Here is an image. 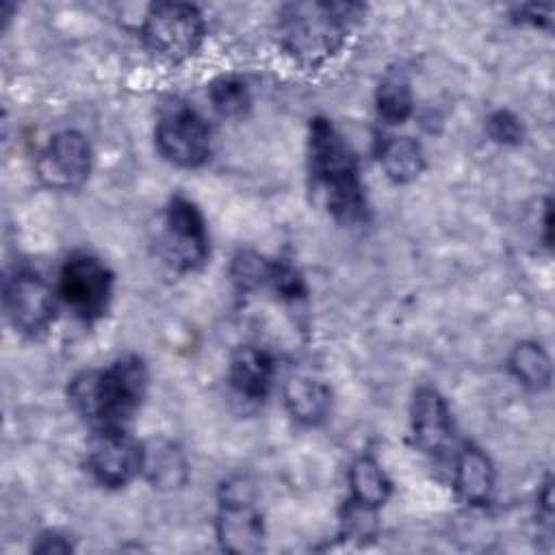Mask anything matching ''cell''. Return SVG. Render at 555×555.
Here are the masks:
<instances>
[{
    "instance_id": "6da1fadb",
    "label": "cell",
    "mask_w": 555,
    "mask_h": 555,
    "mask_svg": "<svg viewBox=\"0 0 555 555\" xmlns=\"http://www.w3.org/2000/svg\"><path fill=\"white\" fill-rule=\"evenodd\" d=\"M147 392V369L139 356H121L106 369H89L67 384V401L95 431L126 429Z\"/></svg>"
},
{
    "instance_id": "7a4b0ae2",
    "label": "cell",
    "mask_w": 555,
    "mask_h": 555,
    "mask_svg": "<svg viewBox=\"0 0 555 555\" xmlns=\"http://www.w3.org/2000/svg\"><path fill=\"white\" fill-rule=\"evenodd\" d=\"M358 2H312L288 4L278 24L282 48L301 65L319 67L336 56L358 17L364 15Z\"/></svg>"
},
{
    "instance_id": "3957f363",
    "label": "cell",
    "mask_w": 555,
    "mask_h": 555,
    "mask_svg": "<svg viewBox=\"0 0 555 555\" xmlns=\"http://www.w3.org/2000/svg\"><path fill=\"white\" fill-rule=\"evenodd\" d=\"M310 169L323 186L330 212L343 223L366 219V197L358 171V158L345 137L325 117L310 124Z\"/></svg>"
},
{
    "instance_id": "277c9868",
    "label": "cell",
    "mask_w": 555,
    "mask_h": 555,
    "mask_svg": "<svg viewBox=\"0 0 555 555\" xmlns=\"http://www.w3.org/2000/svg\"><path fill=\"white\" fill-rule=\"evenodd\" d=\"M139 35L150 52L171 63H180L202 48L206 22L195 4L156 2L147 9Z\"/></svg>"
},
{
    "instance_id": "5b68a950",
    "label": "cell",
    "mask_w": 555,
    "mask_h": 555,
    "mask_svg": "<svg viewBox=\"0 0 555 555\" xmlns=\"http://www.w3.org/2000/svg\"><path fill=\"white\" fill-rule=\"evenodd\" d=\"M115 275L93 254H72L59 273V299L82 321L91 323L106 314L113 299Z\"/></svg>"
},
{
    "instance_id": "8992f818",
    "label": "cell",
    "mask_w": 555,
    "mask_h": 555,
    "mask_svg": "<svg viewBox=\"0 0 555 555\" xmlns=\"http://www.w3.org/2000/svg\"><path fill=\"white\" fill-rule=\"evenodd\" d=\"M163 228V256L180 273L197 271L206 264L210 254L208 230L199 208L182 197L173 195L165 208Z\"/></svg>"
},
{
    "instance_id": "52a82bcc",
    "label": "cell",
    "mask_w": 555,
    "mask_h": 555,
    "mask_svg": "<svg viewBox=\"0 0 555 555\" xmlns=\"http://www.w3.org/2000/svg\"><path fill=\"white\" fill-rule=\"evenodd\" d=\"M217 538L230 553H258L262 548V518L254 505L251 483L243 477L221 486Z\"/></svg>"
},
{
    "instance_id": "ba28073f",
    "label": "cell",
    "mask_w": 555,
    "mask_h": 555,
    "mask_svg": "<svg viewBox=\"0 0 555 555\" xmlns=\"http://www.w3.org/2000/svg\"><path fill=\"white\" fill-rule=\"evenodd\" d=\"M56 291L35 271L20 269L4 282L2 306L9 323L26 334H43L56 314Z\"/></svg>"
},
{
    "instance_id": "9c48e42d",
    "label": "cell",
    "mask_w": 555,
    "mask_h": 555,
    "mask_svg": "<svg viewBox=\"0 0 555 555\" xmlns=\"http://www.w3.org/2000/svg\"><path fill=\"white\" fill-rule=\"evenodd\" d=\"M154 141L158 154L176 167L195 169L210 156V126L189 106L165 115L154 130Z\"/></svg>"
},
{
    "instance_id": "30bf717a",
    "label": "cell",
    "mask_w": 555,
    "mask_h": 555,
    "mask_svg": "<svg viewBox=\"0 0 555 555\" xmlns=\"http://www.w3.org/2000/svg\"><path fill=\"white\" fill-rule=\"evenodd\" d=\"M93 152L87 137L78 130H61L50 137L37 158V178L59 191H72L87 182Z\"/></svg>"
},
{
    "instance_id": "8fae6325",
    "label": "cell",
    "mask_w": 555,
    "mask_h": 555,
    "mask_svg": "<svg viewBox=\"0 0 555 555\" xmlns=\"http://www.w3.org/2000/svg\"><path fill=\"white\" fill-rule=\"evenodd\" d=\"M87 468L100 486L121 488L141 475V444L126 429L95 431L87 453Z\"/></svg>"
},
{
    "instance_id": "7c38bea8",
    "label": "cell",
    "mask_w": 555,
    "mask_h": 555,
    "mask_svg": "<svg viewBox=\"0 0 555 555\" xmlns=\"http://www.w3.org/2000/svg\"><path fill=\"white\" fill-rule=\"evenodd\" d=\"M410 427L414 444L431 457H442L453 449V425L442 395L431 386L414 392L410 410Z\"/></svg>"
},
{
    "instance_id": "4fadbf2b",
    "label": "cell",
    "mask_w": 555,
    "mask_h": 555,
    "mask_svg": "<svg viewBox=\"0 0 555 555\" xmlns=\"http://www.w3.org/2000/svg\"><path fill=\"white\" fill-rule=\"evenodd\" d=\"M273 377H275V360L269 351L254 345H243L234 351L230 360L228 379L241 397L249 401L264 399L271 390Z\"/></svg>"
},
{
    "instance_id": "5bb4252c",
    "label": "cell",
    "mask_w": 555,
    "mask_h": 555,
    "mask_svg": "<svg viewBox=\"0 0 555 555\" xmlns=\"http://www.w3.org/2000/svg\"><path fill=\"white\" fill-rule=\"evenodd\" d=\"M453 488L457 496L468 505H486L494 490V468L488 455L464 444L453 455Z\"/></svg>"
},
{
    "instance_id": "9a60e30c",
    "label": "cell",
    "mask_w": 555,
    "mask_h": 555,
    "mask_svg": "<svg viewBox=\"0 0 555 555\" xmlns=\"http://www.w3.org/2000/svg\"><path fill=\"white\" fill-rule=\"evenodd\" d=\"M284 405L293 421L304 427H317L330 416V388L308 375H295L284 384Z\"/></svg>"
},
{
    "instance_id": "2e32d148",
    "label": "cell",
    "mask_w": 555,
    "mask_h": 555,
    "mask_svg": "<svg viewBox=\"0 0 555 555\" xmlns=\"http://www.w3.org/2000/svg\"><path fill=\"white\" fill-rule=\"evenodd\" d=\"M377 160L384 173L397 184L416 180L425 169V152L421 143L408 134H390L379 139Z\"/></svg>"
},
{
    "instance_id": "e0dca14e",
    "label": "cell",
    "mask_w": 555,
    "mask_h": 555,
    "mask_svg": "<svg viewBox=\"0 0 555 555\" xmlns=\"http://www.w3.org/2000/svg\"><path fill=\"white\" fill-rule=\"evenodd\" d=\"M141 475L154 488H178L186 477V462L169 440H150L141 444Z\"/></svg>"
},
{
    "instance_id": "ac0fdd59",
    "label": "cell",
    "mask_w": 555,
    "mask_h": 555,
    "mask_svg": "<svg viewBox=\"0 0 555 555\" xmlns=\"http://www.w3.org/2000/svg\"><path fill=\"white\" fill-rule=\"evenodd\" d=\"M349 490L353 501L369 505V507H382L390 494H392V481L386 477L382 466L371 455H360L349 466Z\"/></svg>"
},
{
    "instance_id": "d6986e66",
    "label": "cell",
    "mask_w": 555,
    "mask_h": 555,
    "mask_svg": "<svg viewBox=\"0 0 555 555\" xmlns=\"http://www.w3.org/2000/svg\"><path fill=\"white\" fill-rule=\"evenodd\" d=\"M509 373L529 390L540 392L551 386L553 379V369H551V358L544 351L542 345L533 340L518 343L509 358H507Z\"/></svg>"
},
{
    "instance_id": "ffe728a7",
    "label": "cell",
    "mask_w": 555,
    "mask_h": 555,
    "mask_svg": "<svg viewBox=\"0 0 555 555\" xmlns=\"http://www.w3.org/2000/svg\"><path fill=\"white\" fill-rule=\"evenodd\" d=\"M375 106L384 121L403 124L414 111V98L408 76L401 69H390L379 80L375 91Z\"/></svg>"
},
{
    "instance_id": "44dd1931",
    "label": "cell",
    "mask_w": 555,
    "mask_h": 555,
    "mask_svg": "<svg viewBox=\"0 0 555 555\" xmlns=\"http://www.w3.org/2000/svg\"><path fill=\"white\" fill-rule=\"evenodd\" d=\"M208 98L212 108L228 119L245 117L251 106L249 87L238 76H219L208 87Z\"/></svg>"
},
{
    "instance_id": "7402d4cb",
    "label": "cell",
    "mask_w": 555,
    "mask_h": 555,
    "mask_svg": "<svg viewBox=\"0 0 555 555\" xmlns=\"http://www.w3.org/2000/svg\"><path fill=\"white\" fill-rule=\"evenodd\" d=\"M271 271V260L258 251H238L230 264V278L238 291H256L267 284Z\"/></svg>"
},
{
    "instance_id": "603a6c76",
    "label": "cell",
    "mask_w": 555,
    "mask_h": 555,
    "mask_svg": "<svg viewBox=\"0 0 555 555\" xmlns=\"http://www.w3.org/2000/svg\"><path fill=\"white\" fill-rule=\"evenodd\" d=\"M267 286L282 299L288 304H297L304 301L308 297V286L306 280L301 278V273L284 262V260H275L271 262V271H269V280Z\"/></svg>"
},
{
    "instance_id": "cb8c5ba5",
    "label": "cell",
    "mask_w": 555,
    "mask_h": 555,
    "mask_svg": "<svg viewBox=\"0 0 555 555\" xmlns=\"http://www.w3.org/2000/svg\"><path fill=\"white\" fill-rule=\"evenodd\" d=\"M377 509L362 505L353 499L347 501V505L343 507V516H340V525H343V535L351 538V540H366V538H375L377 533Z\"/></svg>"
},
{
    "instance_id": "d4e9b609",
    "label": "cell",
    "mask_w": 555,
    "mask_h": 555,
    "mask_svg": "<svg viewBox=\"0 0 555 555\" xmlns=\"http://www.w3.org/2000/svg\"><path fill=\"white\" fill-rule=\"evenodd\" d=\"M486 132L499 145H518L525 139L522 121L512 111H505V108L490 113L486 121Z\"/></svg>"
},
{
    "instance_id": "484cf974",
    "label": "cell",
    "mask_w": 555,
    "mask_h": 555,
    "mask_svg": "<svg viewBox=\"0 0 555 555\" xmlns=\"http://www.w3.org/2000/svg\"><path fill=\"white\" fill-rule=\"evenodd\" d=\"M72 548V542L59 531H43L33 544V551L37 553H69Z\"/></svg>"
},
{
    "instance_id": "4316f807",
    "label": "cell",
    "mask_w": 555,
    "mask_h": 555,
    "mask_svg": "<svg viewBox=\"0 0 555 555\" xmlns=\"http://www.w3.org/2000/svg\"><path fill=\"white\" fill-rule=\"evenodd\" d=\"M553 7L551 4H527L518 9V15L522 22H529L531 26H546L551 22Z\"/></svg>"
}]
</instances>
